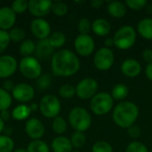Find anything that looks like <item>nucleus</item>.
Masks as SVG:
<instances>
[{"label": "nucleus", "instance_id": "37", "mask_svg": "<svg viewBox=\"0 0 152 152\" xmlns=\"http://www.w3.org/2000/svg\"><path fill=\"white\" fill-rule=\"evenodd\" d=\"M126 5L134 11H140L143 8L147 7L148 1L147 0H126Z\"/></svg>", "mask_w": 152, "mask_h": 152}, {"label": "nucleus", "instance_id": "21", "mask_svg": "<svg viewBox=\"0 0 152 152\" xmlns=\"http://www.w3.org/2000/svg\"><path fill=\"white\" fill-rule=\"evenodd\" d=\"M107 12L111 17L120 19L126 13V5L120 1H110L107 4Z\"/></svg>", "mask_w": 152, "mask_h": 152}, {"label": "nucleus", "instance_id": "10", "mask_svg": "<svg viewBox=\"0 0 152 152\" xmlns=\"http://www.w3.org/2000/svg\"><path fill=\"white\" fill-rule=\"evenodd\" d=\"M74 47L76 52L82 57L90 56L94 49L95 43L94 38L89 35H81L79 34L74 41Z\"/></svg>", "mask_w": 152, "mask_h": 152}, {"label": "nucleus", "instance_id": "26", "mask_svg": "<svg viewBox=\"0 0 152 152\" xmlns=\"http://www.w3.org/2000/svg\"><path fill=\"white\" fill-rule=\"evenodd\" d=\"M28 152H50L49 146L47 143L42 140H33L31 141L28 147H27Z\"/></svg>", "mask_w": 152, "mask_h": 152}, {"label": "nucleus", "instance_id": "4", "mask_svg": "<svg viewBox=\"0 0 152 152\" xmlns=\"http://www.w3.org/2000/svg\"><path fill=\"white\" fill-rule=\"evenodd\" d=\"M69 122L75 131L85 133L92 125V118L85 108L75 107L69 113Z\"/></svg>", "mask_w": 152, "mask_h": 152}, {"label": "nucleus", "instance_id": "36", "mask_svg": "<svg viewBox=\"0 0 152 152\" xmlns=\"http://www.w3.org/2000/svg\"><path fill=\"white\" fill-rule=\"evenodd\" d=\"M92 152H113V148L106 141H98L93 145Z\"/></svg>", "mask_w": 152, "mask_h": 152}, {"label": "nucleus", "instance_id": "23", "mask_svg": "<svg viewBox=\"0 0 152 152\" xmlns=\"http://www.w3.org/2000/svg\"><path fill=\"white\" fill-rule=\"evenodd\" d=\"M129 94V88L126 84L119 83L113 86L111 90V97L114 101L118 102H124V100L128 96Z\"/></svg>", "mask_w": 152, "mask_h": 152}, {"label": "nucleus", "instance_id": "44", "mask_svg": "<svg viewBox=\"0 0 152 152\" xmlns=\"http://www.w3.org/2000/svg\"><path fill=\"white\" fill-rule=\"evenodd\" d=\"M14 86H15V85H13V83H12L11 80H6V81L4 82V86H3V88H4L5 91H7V92H12V91L13 90Z\"/></svg>", "mask_w": 152, "mask_h": 152}, {"label": "nucleus", "instance_id": "39", "mask_svg": "<svg viewBox=\"0 0 152 152\" xmlns=\"http://www.w3.org/2000/svg\"><path fill=\"white\" fill-rule=\"evenodd\" d=\"M52 84V77L51 75L45 73L42 74L37 78V86L40 90H46L51 86Z\"/></svg>", "mask_w": 152, "mask_h": 152}, {"label": "nucleus", "instance_id": "54", "mask_svg": "<svg viewBox=\"0 0 152 152\" xmlns=\"http://www.w3.org/2000/svg\"><path fill=\"white\" fill-rule=\"evenodd\" d=\"M151 152H152V151H151Z\"/></svg>", "mask_w": 152, "mask_h": 152}, {"label": "nucleus", "instance_id": "19", "mask_svg": "<svg viewBox=\"0 0 152 152\" xmlns=\"http://www.w3.org/2000/svg\"><path fill=\"white\" fill-rule=\"evenodd\" d=\"M51 149L53 152H72L73 146L69 138L59 135L55 137L51 143Z\"/></svg>", "mask_w": 152, "mask_h": 152}, {"label": "nucleus", "instance_id": "30", "mask_svg": "<svg viewBox=\"0 0 152 152\" xmlns=\"http://www.w3.org/2000/svg\"><path fill=\"white\" fill-rule=\"evenodd\" d=\"M52 127L55 134H57L59 135L63 134L67 130V122L62 117L58 116L55 118H53Z\"/></svg>", "mask_w": 152, "mask_h": 152}, {"label": "nucleus", "instance_id": "22", "mask_svg": "<svg viewBox=\"0 0 152 152\" xmlns=\"http://www.w3.org/2000/svg\"><path fill=\"white\" fill-rule=\"evenodd\" d=\"M137 31L142 37L152 40V18L142 19L137 24Z\"/></svg>", "mask_w": 152, "mask_h": 152}, {"label": "nucleus", "instance_id": "11", "mask_svg": "<svg viewBox=\"0 0 152 152\" xmlns=\"http://www.w3.org/2000/svg\"><path fill=\"white\" fill-rule=\"evenodd\" d=\"M12 96L20 102H30L35 96V90L33 86L27 83H19L15 85L13 90L12 91Z\"/></svg>", "mask_w": 152, "mask_h": 152}, {"label": "nucleus", "instance_id": "6", "mask_svg": "<svg viewBox=\"0 0 152 152\" xmlns=\"http://www.w3.org/2000/svg\"><path fill=\"white\" fill-rule=\"evenodd\" d=\"M38 109L44 117L47 118H55L61 112V104L55 95L46 94L40 100Z\"/></svg>", "mask_w": 152, "mask_h": 152}, {"label": "nucleus", "instance_id": "33", "mask_svg": "<svg viewBox=\"0 0 152 152\" xmlns=\"http://www.w3.org/2000/svg\"><path fill=\"white\" fill-rule=\"evenodd\" d=\"M25 36H26L25 31L21 28H19V27H14V28H11L10 31H9L10 40L14 42V43L23 41Z\"/></svg>", "mask_w": 152, "mask_h": 152}, {"label": "nucleus", "instance_id": "12", "mask_svg": "<svg viewBox=\"0 0 152 152\" xmlns=\"http://www.w3.org/2000/svg\"><path fill=\"white\" fill-rule=\"evenodd\" d=\"M52 6L53 1L51 0H30L28 9L33 16L43 18L52 12Z\"/></svg>", "mask_w": 152, "mask_h": 152}, {"label": "nucleus", "instance_id": "43", "mask_svg": "<svg viewBox=\"0 0 152 152\" xmlns=\"http://www.w3.org/2000/svg\"><path fill=\"white\" fill-rule=\"evenodd\" d=\"M142 59L148 62V63H151L152 62V50L150 48H146L142 51Z\"/></svg>", "mask_w": 152, "mask_h": 152}, {"label": "nucleus", "instance_id": "16", "mask_svg": "<svg viewBox=\"0 0 152 152\" xmlns=\"http://www.w3.org/2000/svg\"><path fill=\"white\" fill-rule=\"evenodd\" d=\"M120 70L122 74H124L127 77H136L142 72V65L141 63L133 58L126 59L120 66Z\"/></svg>", "mask_w": 152, "mask_h": 152}, {"label": "nucleus", "instance_id": "48", "mask_svg": "<svg viewBox=\"0 0 152 152\" xmlns=\"http://www.w3.org/2000/svg\"><path fill=\"white\" fill-rule=\"evenodd\" d=\"M104 45H105V47H107V48H110L111 46H113L114 45L113 37H107L104 41Z\"/></svg>", "mask_w": 152, "mask_h": 152}, {"label": "nucleus", "instance_id": "9", "mask_svg": "<svg viewBox=\"0 0 152 152\" xmlns=\"http://www.w3.org/2000/svg\"><path fill=\"white\" fill-rule=\"evenodd\" d=\"M76 95L81 100L92 99L98 90V82L93 77H85L76 86Z\"/></svg>", "mask_w": 152, "mask_h": 152}, {"label": "nucleus", "instance_id": "2", "mask_svg": "<svg viewBox=\"0 0 152 152\" xmlns=\"http://www.w3.org/2000/svg\"><path fill=\"white\" fill-rule=\"evenodd\" d=\"M139 108L134 102L124 101L120 102L114 107L112 119L118 126L128 129L134 125L139 118Z\"/></svg>", "mask_w": 152, "mask_h": 152}, {"label": "nucleus", "instance_id": "31", "mask_svg": "<svg viewBox=\"0 0 152 152\" xmlns=\"http://www.w3.org/2000/svg\"><path fill=\"white\" fill-rule=\"evenodd\" d=\"M14 148L13 140L7 135H0V152H12Z\"/></svg>", "mask_w": 152, "mask_h": 152}, {"label": "nucleus", "instance_id": "18", "mask_svg": "<svg viewBox=\"0 0 152 152\" xmlns=\"http://www.w3.org/2000/svg\"><path fill=\"white\" fill-rule=\"evenodd\" d=\"M111 25L104 18H97L92 22V31L98 37H105L110 34Z\"/></svg>", "mask_w": 152, "mask_h": 152}, {"label": "nucleus", "instance_id": "50", "mask_svg": "<svg viewBox=\"0 0 152 152\" xmlns=\"http://www.w3.org/2000/svg\"><path fill=\"white\" fill-rule=\"evenodd\" d=\"M5 128V126H4V122L0 118V134L4 131V129Z\"/></svg>", "mask_w": 152, "mask_h": 152}, {"label": "nucleus", "instance_id": "17", "mask_svg": "<svg viewBox=\"0 0 152 152\" xmlns=\"http://www.w3.org/2000/svg\"><path fill=\"white\" fill-rule=\"evenodd\" d=\"M16 21V13L9 6L0 8V29L7 31L13 28Z\"/></svg>", "mask_w": 152, "mask_h": 152}, {"label": "nucleus", "instance_id": "52", "mask_svg": "<svg viewBox=\"0 0 152 152\" xmlns=\"http://www.w3.org/2000/svg\"><path fill=\"white\" fill-rule=\"evenodd\" d=\"M12 152H28V151H27V149H24V148H19V149L14 150Z\"/></svg>", "mask_w": 152, "mask_h": 152}, {"label": "nucleus", "instance_id": "45", "mask_svg": "<svg viewBox=\"0 0 152 152\" xmlns=\"http://www.w3.org/2000/svg\"><path fill=\"white\" fill-rule=\"evenodd\" d=\"M145 75L147 78L152 82V62L148 63L146 68H145Z\"/></svg>", "mask_w": 152, "mask_h": 152}, {"label": "nucleus", "instance_id": "32", "mask_svg": "<svg viewBox=\"0 0 152 152\" xmlns=\"http://www.w3.org/2000/svg\"><path fill=\"white\" fill-rule=\"evenodd\" d=\"M76 94V88L70 84H64L59 88V95L63 99L72 98Z\"/></svg>", "mask_w": 152, "mask_h": 152}, {"label": "nucleus", "instance_id": "47", "mask_svg": "<svg viewBox=\"0 0 152 152\" xmlns=\"http://www.w3.org/2000/svg\"><path fill=\"white\" fill-rule=\"evenodd\" d=\"M102 4H103V1H102V0H92V1L90 2L91 7H92V8H95V9L100 8Z\"/></svg>", "mask_w": 152, "mask_h": 152}, {"label": "nucleus", "instance_id": "7", "mask_svg": "<svg viewBox=\"0 0 152 152\" xmlns=\"http://www.w3.org/2000/svg\"><path fill=\"white\" fill-rule=\"evenodd\" d=\"M20 73L27 78H38L42 75V66L39 61L32 56L23 57L19 63Z\"/></svg>", "mask_w": 152, "mask_h": 152}, {"label": "nucleus", "instance_id": "41", "mask_svg": "<svg viewBox=\"0 0 152 152\" xmlns=\"http://www.w3.org/2000/svg\"><path fill=\"white\" fill-rule=\"evenodd\" d=\"M10 41L9 32L0 29V54L8 47Z\"/></svg>", "mask_w": 152, "mask_h": 152}, {"label": "nucleus", "instance_id": "40", "mask_svg": "<svg viewBox=\"0 0 152 152\" xmlns=\"http://www.w3.org/2000/svg\"><path fill=\"white\" fill-rule=\"evenodd\" d=\"M126 152H149V150L142 142L134 141L127 145Z\"/></svg>", "mask_w": 152, "mask_h": 152}, {"label": "nucleus", "instance_id": "13", "mask_svg": "<svg viewBox=\"0 0 152 152\" xmlns=\"http://www.w3.org/2000/svg\"><path fill=\"white\" fill-rule=\"evenodd\" d=\"M32 34L39 40L47 39L51 35V25L43 18H36L30 23Z\"/></svg>", "mask_w": 152, "mask_h": 152}, {"label": "nucleus", "instance_id": "3", "mask_svg": "<svg viewBox=\"0 0 152 152\" xmlns=\"http://www.w3.org/2000/svg\"><path fill=\"white\" fill-rule=\"evenodd\" d=\"M137 33L134 27L124 25L120 27L113 36L114 45L120 50H128L134 46L136 42Z\"/></svg>", "mask_w": 152, "mask_h": 152}, {"label": "nucleus", "instance_id": "35", "mask_svg": "<svg viewBox=\"0 0 152 152\" xmlns=\"http://www.w3.org/2000/svg\"><path fill=\"white\" fill-rule=\"evenodd\" d=\"M77 29L81 35H89V32L92 30V23L89 19L82 18L77 23Z\"/></svg>", "mask_w": 152, "mask_h": 152}, {"label": "nucleus", "instance_id": "49", "mask_svg": "<svg viewBox=\"0 0 152 152\" xmlns=\"http://www.w3.org/2000/svg\"><path fill=\"white\" fill-rule=\"evenodd\" d=\"M4 131L5 132V134H4V135L10 136V134H12V129H11V127H6V128L4 129Z\"/></svg>", "mask_w": 152, "mask_h": 152}, {"label": "nucleus", "instance_id": "34", "mask_svg": "<svg viewBox=\"0 0 152 152\" xmlns=\"http://www.w3.org/2000/svg\"><path fill=\"white\" fill-rule=\"evenodd\" d=\"M52 12L59 17L64 16L68 12V5L61 1H56L53 2V6H52Z\"/></svg>", "mask_w": 152, "mask_h": 152}, {"label": "nucleus", "instance_id": "46", "mask_svg": "<svg viewBox=\"0 0 152 152\" xmlns=\"http://www.w3.org/2000/svg\"><path fill=\"white\" fill-rule=\"evenodd\" d=\"M10 117H11V113L7 110H3V111H0V118L4 122V121H7L10 119Z\"/></svg>", "mask_w": 152, "mask_h": 152}, {"label": "nucleus", "instance_id": "1", "mask_svg": "<svg viewBox=\"0 0 152 152\" xmlns=\"http://www.w3.org/2000/svg\"><path fill=\"white\" fill-rule=\"evenodd\" d=\"M51 68L57 77H71L80 69V61L76 53L69 49L59 50L53 53Z\"/></svg>", "mask_w": 152, "mask_h": 152}, {"label": "nucleus", "instance_id": "53", "mask_svg": "<svg viewBox=\"0 0 152 152\" xmlns=\"http://www.w3.org/2000/svg\"><path fill=\"white\" fill-rule=\"evenodd\" d=\"M72 152H80V151H72Z\"/></svg>", "mask_w": 152, "mask_h": 152}, {"label": "nucleus", "instance_id": "14", "mask_svg": "<svg viewBox=\"0 0 152 152\" xmlns=\"http://www.w3.org/2000/svg\"><path fill=\"white\" fill-rule=\"evenodd\" d=\"M45 131V126L38 118H32L25 123V132L32 140H40L44 136Z\"/></svg>", "mask_w": 152, "mask_h": 152}, {"label": "nucleus", "instance_id": "27", "mask_svg": "<svg viewBox=\"0 0 152 152\" xmlns=\"http://www.w3.org/2000/svg\"><path fill=\"white\" fill-rule=\"evenodd\" d=\"M36 50V45L33 40L31 39H25L21 42L19 51L20 53L23 57H28L31 56V54L35 52Z\"/></svg>", "mask_w": 152, "mask_h": 152}, {"label": "nucleus", "instance_id": "24", "mask_svg": "<svg viewBox=\"0 0 152 152\" xmlns=\"http://www.w3.org/2000/svg\"><path fill=\"white\" fill-rule=\"evenodd\" d=\"M31 112L32 111H31L29 106H28L26 104H20L12 110L11 115L13 119H15L17 121H21V120L27 119L30 116Z\"/></svg>", "mask_w": 152, "mask_h": 152}, {"label": "nucleus", "instance_id": "29", "mask_svg": "<svg viewBox=\"0 0 152 152\" xmlns=\"http://www.w3.org/2000/svg\"><path fill=\"white\" fill-rule=\"evenodd\" d=\"M12 102V96L10 94V93L0 87V111L7 110L11 107Z\"/></svg>", "mask_w": 152, "mask_h": 152}, {"label": "nucleus", "instance_id": "42", "mask_svg": "<svg viewBox=\"0 0 152 152\" xmlns=\"http://www.w3.org/2000/svg\"><path fill=\"white\" fill-rule=\"evenodd\" d=\"M127 134H128V135H129L131 138H133V139H137V138H139V137L141 136L142 131H141V128H140L138 126L134 125V126H132L131 127H129V128L127 129Z\"/></svg>", "mask_w": 152, "mask_h": 152}, {"label": "nucleus", "instance_id": "15", "mask_svg": "<svg viewBox=\"0 0 152 152\" xmlns=\"http://www.w3.org/2000/svg\"><path fill=\"white\" fill-rule=\"evenodd\" d=\"M18 67L16 59L12 55L0 56V78H8L12 76Z\"/></svg>", "mask_w": 152, "mask_h": 152}, {"label": "nucleus", "instance_id": "8", "mask_svg": "<svg viewBox=\"0 0 152 152\" xmlns=\"http://www.w3.org/2000/svg\"><path fill=\"white\" fill-rule=\"evenodd\" d=\"M115 61V55L113 51L110 48L101 47L99 48L94 56V67L101 70L106 71L111 69Z\"/></svg>", "mask_w": 152, "mask_h": 152}, {"label": "nucleus", "instance_id": "28", "mask_svg": "<svg viewBox=\"0 0 152 152\" xmlns=\"http://www.w3.org/2000/svg\"><path fill=\"white\" fill-rule=\"evenodd\" d=\"M69 140L71 142V144H72L73 148H76V149L83 148L86 145V137L85 133L77 132V131H75L71 134V137H70Z\"/></svg>", "mask_w": 152, "mask_h": 152}, {"label": "nucleus", "instance_id": "5", "mask_svg": "<svg viewBox=\"0 0 152 152\" xmlns=\"http://www.w3.org/2000/svg\"><path fill=\"white\" fill-rule=\"evenodd\" d=\"M114 106V100L110 94L107 92L97 93L90 100V109L96 116H104L108 114Z\"/></svg>", "mask_w": 152, "mask_h": 152}, {"label": "nucleus", "instance_id": "51", "mask_svg": "<svg viewBox=\"0 0 152 152\" xmlns=\"http://www.w3.org/2000/svg\"><path fill=\"white\" fill-rule=\"evenodd\" d=\"M29 107H30V110H31V111L37 110L38 109V105H37V104H36V103H33V104H31Z\"/></svg>", "mask_w": 152, "mask_h": 152}, {"label": "nucleus", "instance_id": "25", "mask_svg": "<svg viewBox=\"0 0 152 152\" xmlns=\"http://www.w3.org/2000/svg\"><path fill=\"white\" fill-rule=\"evenodd\" d=\"M48 40L53 48H61L66 43V36L61 31H55L50 35Z\"/></svg>", "mask_w": 152, "mask_h": 152}, {"label": "nucleus", "instance_id": "38", "mask_svg": "<svg viewBox=\"0 0 152 152\" xmlns=\"http://www.w3.org/2000/svg\"><path fill=\"white\" fill-rule=\"evenodd\" d=\"M11 8L15 13H22L28 8V2L27 0H15L12 3Z\"/></svg>", "mask_w": 152, "mask_h": 152}, {"label": "nucleus", "instance_id": "20", "mask_svg": "<svg viewBox=\"0 0 152 152\" xmlns=\"http://www.w3.org/2000/svg\"><path fill=\"white\" fill-rule=\"evenodd\" d=\"M53 47L49 43L48 38L39 40L36 45L35 53L39 59H47L49 57H53Z\"/></svg>", "mask_w": 152, "mask_h": 152}]
</instances>
